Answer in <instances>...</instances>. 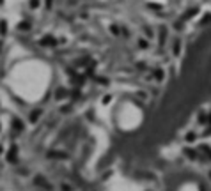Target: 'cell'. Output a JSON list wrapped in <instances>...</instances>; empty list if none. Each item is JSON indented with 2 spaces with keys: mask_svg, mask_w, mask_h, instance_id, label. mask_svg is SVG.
Here are the masks:
<instances>
[{
  "mask_svg": "<svg viewBox=\"0 0 211 191\" xmlns=\"http://www.w3.org/2000/svg\"><path fill=\"white\" fill-rule=\"evenodd\" d=\"M209 175H211V172H209Z\"/></svg>",
  "mask_w": 211,
  "mask_h": 191,
  "instance_id": "obj_1",
  "label": "cell"
}]
</instances>
